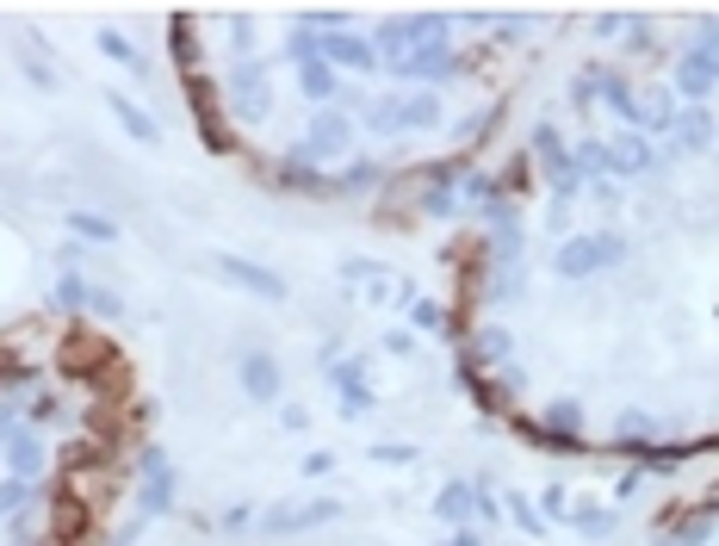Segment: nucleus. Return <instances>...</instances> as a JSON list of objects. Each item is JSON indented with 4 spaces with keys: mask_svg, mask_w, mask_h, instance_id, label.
Instances as JSON below:
<instances>
[{
    "mask_svg": "<svg viewBox=\"0 0 719 546\" xmlns=\"http://www.w3.org/2000/svg\"><path fill=\"white\" fill-rule=\"evenodd\" d=\"M32 503V478H13V472H7V478H0V515H7V509H25Z\"/></svg>",
    "mask_w": 719,
    "mask_h": 546,
    "instance_id": "c85d7f7f",
    "label": "nucleus"
},
{
    "mask_svg": "<svg viewBox=\"0 0 719 546\" xmlns=\"http://www.w3.org/2000/svg\"><path fill=\"white\" fill-rule=\"evenodd\" d=\"M106 106H113V118H118V124H125V131L137 136V143H155V118L143 112V106H137L131 94H106Z\"/></svg>",
    "mask_w": 719,
    "mask_h": 546,
    "instance_id": "412c9836",
    "label": "nucleus"
},
{
    "mask_svg": "<svg viewBox=\"0 0 719 546\" xmlns=\"http://www.w3.org/2000/svg\"><path fill=\"white\" fill-rule=\"evenodd\" d=\"M416 348V330H391L385 335V354H410Z\"/></svg>",
    "mask_w": 719,
    "mask_h": 546,
    "instance_id": "c9c22d12",
    "label": "nucleus"
},
{
    "mask_svg": "<svg viewBox=\"0 0 719 546\" xmlns=\"http://www.w3.org/2000/svg\"><path fill=\"white\" fill-rule=\"evenodd\" d=\"M509 515H515V527H521V534H546V515H540V503H533V497H521V490L509 497Z\"/></svg>",
    "mask_w": 719,
    "mask_h": 546,
    "instance_id": "bb28decb",
    "label": "nucleus"
},
{
    "mask_svg": "<svg viewBox=\"0 0 719 546\" xmlns=\"http://www.w3.org/2000/svg\"><path fill=\"white\" fill-rule=\"evenodd\" d=\"M700 541H714V522H695L688 534H682V546H700Z\"/></svg>",
    "mask_w": 719,
    "mask_h": 546,
    "instance_id": "ea45409f",
    "label": "nucleus"
},
{
    "mask_svg": "<svg viewBox=\"0 0 719 546\" xmlns=\"http://www.w3.org/2000/svg\"><path fill=\"white\" fill-rule=\"evenodd\" d=\"M280 429H292V435H304V429H310V416H304V410H298V404H285V410H280Z\"/></svg>",
    "mask_w": 719,
    "mask_h": 546,
    "instance_id": "f704fd0d",
    "label": "nucleus"
},
{
    "mask_svg": "<svg viewBox=\"0 0 719 546\" xmlns=\"http://www.w3.org/2000/svg\"><path fill=\"white\" fill-rule=\"evenodd\" d=\"M621 261H626V242L621 236H608V230H596V236H570V242H558L552 273H558V280H596V273L621 268Z\"/></svg>",
    "mask_w": 719,
    "mask_h": 546,
    "instance_id": "f03ea898",
    "label": "nucleus"
},
{
    "mask_svg": "<svg viewBox=\"0 0 719 546\" xmlns=\"http://www.w3.org/2000/svg\"><path fill=\"white\" fill-rule=\"evenodd\" d=\"M373 460H391V466H410L416 453H410V448H398V441H385V448H373Z\"/></svg>",
    "mask_w": 719,
    "mask_h": 546,
    "instance_id": "72a5a7b5",
    "label": "nucleus"
},
{
    "mask_svg": "<svg viewBox=\"0 0 719 546\" xmlns=\"http://www.w3.org/2000/svg\"><path fill=\"white\" fill-rule=\"evenodd\" d=\"M62 224H69V230H75L81 242H118V224H113L106 212H69Z\"/></svg>",
    "mask_w": 719,
    "mask_h": 546,
    "instance_id": "5701e85b",
    "label": "nucleus"
},
{
    "mask_svg": "<svg viewBox=\"0 0 719 546\" xmlns=\"http://www.w3.org/2000/svg\"><path fill=\"white\" fill-rule=\"evenodd\" d=\"M533 156L546 162V180H552V193L570 199L577 187H584V175H577V156L565 150V136L552 131V124H533Z\"/></svg>",
    "mask_w": 719,
    "mask_h": 546,
    "instance_id": "423d86ee",
    "label": "nucleus"
},
{
    "mask_svg": "<svg viewBox=\"0 0 719 546\" xmlns=\"http://www.w3.org/2000/svg\"><path fill=\"white\" fill-rule=\"evenodd\" d=\"M651 162H658L651 136H639V131H614L608 136V168H614V175H651Z\"/></svg>",
    "mask_w": 719,
    "mask_h": 546,
    "instance_id": "f8f14e48",
    "label": "nucleus"
},
{
    "mask_svg": "<svg viewBox=\"0 0 719 546\" xmlns=\"http://www.w3.org/2000/svg\"><path fill=\"white\" fill-rule=\"evenodd\" d=\"M577 527H584V534H602V527H608V509H602V503H584V509H577Z\"/></svg>",
    "mask_w": 719,
    "mask_h": 546,
    "instance_id": "2f4dec72",
    "label": "nucleus"
},
{
    "mask_svg": "<svg viewBox=\"0 0 719 546\" xmlns=\"http://www.w3.org/2000/svg\"><path fill=\"white\" fill-rule=\"evenodd\" d=\"M229 94H236L243 112H267V69L261 62H243V69L229 75Z\"/></svg>",
    "mask_w": 719,
    "mask_h": 546,
    "instance_id": "f3484780",
    "label": "nucleus"
},
{
    "mask_svg": "<svg viewBox=\"0 0 719 546\" xmlns=\"http://www.w3.org/2000/svg\"><path fill=\"white\" fill-rule=\"evenodd\" d=\"M25 416H32V423H50V416H57V397H50V391H44V397H32V410H25Z\"/></svg>",
    "mask_w": 719,
    "mask_h": 546,
    "instance_id": "4c0bfd02",
    "label": "nucleus"
},
{
    "mask_svg": "<svg viewBox=\"0 0 719 546\" xmlns=\"http://www.w3.org/2000/svg\"><path fill=\"white\" fill-rule=\"evenodd\" d=\"M440 118H447V106H440V94L435 87H410V94H385V99H373L366 106V124L373 131H435Z\"/></svg>",
    "mask_w": 719,
    "mask_h": 546,
    "instance_id": "f257e3e1",
    "label": "nucleus"
},
{
    "mask_svg": "<svg viewBox=\"0 0 719 546\" xmlns=\"http://www.w3.org/2000/svg\"><path fill=\"white\" fill-rule=\"evenodd\" d=\"M87 311L94 317H125V298L106 293V286H94V293H87Z\"/></svg>",
    "mask_w": 719,
    "mask_h": 546,
    "instance_id": "c756f323",
    "label": "nucleus"
},
{
    "mask_svg": "<svg viewBox=\"0 0 719 546\" xmlns=\"http://www.w3.org/2000/svg\"><path fill=\"white\" fill-rule=\"evenodd\" d=\"M478 354H484V360H496V354H509V335H503V330H491L484 342H478Z\"/></svg>",
    "mask_w": 719,
    "mask_h": 546,
    "instance_id": "e433bc0d",
    "label": "nucleus"
},
{
    "mask_svg": "<svg viewBox=\"0 0 719 546\" xmlns=\"http://www.w3.org/2000/svg\"><path fill=\"white\" fill-rule=\"evenodd\" d=\"M695 50H707V57H719V25H707V32H700V38H695Z\"/></svg>",
    "mask_w": 719,
    "mask_h": 546,
    "instance_id": "a19ab883",
    "label": "nucleus"
},
{
    "mask_svg": "<svg viewBox=\"0 0 719 546\" xmlns=\"http://www.w3.org/2000/svg\"><path fill=\"white\" fill-rule=\"evenodd\" d=\"M329 385H335L341 416H360V410H373V397H379V391L366 385V360H329Z\"/></svg>",
    "mask_w": 719,
    "mask_h": 546,
    "instance_id": "9d476101",
    "label": "nucleus"
},
{
    "mask_svg": "<svg viewBox=\"0 0 719 546\" xmlns=\"http://www.w3.org/2000/svg\"><path fill=\"white\" fill-rule=\"evenodd\" d=\"M428 212L447 217V212H453V193H447V187H435V193H428Z\"/></svg>",
    "mask_w": 719,
    "mask_h": 546,
    "instance_id": "58836bf2",
    "label": "nucleus"
},
{
    "mask_svg": "<svg viewBox=\"0 0 719 546\" xmlns=\"http://www.w3.org/2000/svg\"><path fill=\"white\" fill-rule=\"evenodd\" d=\"M7 472H13V478H38V472H44V441L32 429L7 435Z\"/></svg>",
    "mask_w": 719,
    "mask_h": 546,
    "instance_id": "dca6fc26",
    "label": "nucleus"
},
{
    "mask_svg": "<svg viewBox=\"0 0 719 546\" xmlns=\"http://www.w3.org/2000/svg\"><path fill=\"white\" fill-rule=\"evenodd\" d=\"M347 143H354V118L347 112H317L310 131H304V143H298V156L317 168V162H329V156H347Z\"/></svg>",
    "mask_w": 719,
    "mask_h": 546,
    "instance_id": "39448f33",
    "label": "nucleus"
},
{
    "mask_svg": "<svg viewBox=\"0 0 719 546\" xmlns=\"http://www.w3.org/2000/svg\"><path fill=\"white\" fill-rule=\"evenodd\" d=\"M168 503H174V466H168V453H150L143 460V497H137V509L155 515V509H168Z\"/></svg>",
    "mask_w": 719,
    "mask_h": 546,
    "instance_id": "4468645a",
    "label": "nucleus"
},
{
    "mask_svg": "<svg viewBox=\"0 0 719 546\" xmlns=\"http://www.w3.org/2000/svg\"><path fill=\"white\" fill-rule=\"evenodd\" d=\"M298 94L317 99V106H329V99L341 94V75H335L322 57H317V62H298Z\"/></svg>",
    "mask_w": 719,
    "mask_h": 546,
    "instance_id": "6ab92c4d",
    "label": "nucleus"
},
{
    "mask_svg": "<svg viewBox=\"0 0 719 546\" xmlns=\"http://www.w3.org/2000/svg\"><path fill=\"white\" fill-rule=\"evenodd\" d=\"M435 515L440 522H478V485H465V478H453V485L435 490Z\"/></svg>",
    "mask_w": 719,
    "mask_h": 546,
    "instance_id": "2eb2a0df",
    "label": "nucleus"
},
{
    "mask_svg": "<svg viewBox=\"0 0 719 546\" xmlns=\"http://www.w3.org/2000/svg\"><path fill=\"white\" fill-rule=\"evenodd\" d=\"M391 75L398 81H416V87H440V81L453 75V50L440 44V50H416V57L391 62Z\"/></svg>",
    "mask_w": 719,
    "mask_h": 546,
    "instance_id": "ddd939ff",
    "label": "nucleus"
},
{
    "mask_svg": "<svg viewBox=\"0 0 719 546\" xmlns=\"http://www.w3.org/2000/svg\"><path fill=\"white\" fill-rule=\"evenodd\" d=\"M87 293H94V286H87L75 268L57 273V305H62V311H87Z\"/></svg>",
    "mask_w": 719,
    "mask_h": 546,
    "instance_id": "393cba45",
    "label": "nucleus"
},
{
    "mask_svg": "<svg viewBox=\"0 0 719 546\" xmlns=\"http://www.w3.org/2000/svg\"><path fill=\"white\" fill-rule=\"evenodd\" d=\"M546 423H552V435H570V441H584V410L570 404V397L546 410Z\"/></svg>",
    "mask_w": 719,
    "mask_h": 546,
    "instance_id": "a878e982",
    "label": "nucleus"
},
{
    "mask_svg": "<svg viewBox=\"0 0 719 546\" xmlns=\"http://www.w3.org/2000/svg\"><path fill=\"white\" fill-rule=\"evenodd\" d=\"M533 503H540V515H546V522H565V515H570V490H565V485H546Z\"/></svg>",
    "mask_w": 719,
    "mask_h": 546,
    "instance_id": "cd10ccee",
    "label": "nucleus"
},
{
    "mask_svg": "<svg viewBox=\"0 0 719 546\" xmlns=\"http://www.w3.org/2000/svg\"><path fill=\"white\" fill-rule=\"evenodd\" d=\"M714 87H719V57H707V50H682V62H676V81H670V94H682L688 106H707L714 99Z\"/></svg>",
    "mask_w": 719,
    "mask_h": 546,
    "instance_id": "6e6552de",
    "label": "nucleus"
},
{
    "mask_svg": "<svg viewBox=\"0 0 719 546\" xmlns=\"http://www.w3.org/2000/svg\"><path fill=\"white\" fill-rule=\"evenodd\" d=\"M453 546H478V534H459V541Z\"/></svg>",
    "mask_w": 719,
    "mask_h": 546,
    "instance_id": "79ce46f5",
    "label": "nucleus"
},
{
    "mask_svg": "<svg viewBox=\"0 0 719 546\" xmlns=\"http://www.w3.org/2000/svg\"><path fill=\"white\" fill-rule=\"evenodd\" d=\"M99 50H106V57L118 62V69H131V75H143V50H137L131 38H125V32H113V25H106V32H99Z\"/></svg>",
    "mask_w": 719,
    "mask_h": 546,
    "instance_id": "b1692460",
    "label": "nucleus"
},
{
    "mask_svg": "<svg viewBox=\"0 0 719 546\" xmlns=\"http://www.w3.org/2000/svg\"><path fill=\"white\" fill-rule=\"evenodd\" d=\"M322 522H341V503H335V497H317V503H273V509H261V534H304V527H322Z\"/></svg>",
    "mask_w": 719,
    "mask_h": 546,
    "instance_id": "0eeeda50",
    "label": "nucleus"
},
{
    "mask_svg": "<svg viewBox=\"0 0 719 546\" xmlns=\"http://www.w3.org/2000/svg\"><path fill=\"white\" fill-rule=\"evenodd\" d=\"M373 180H379V162H347L341 187H373Z\"/></svg>",
    "mask_w": 719,
    "mask_h": 546,
    "instance_id": "7c9ffc66",
    "label": "nucleus"
},
{
    "mask_svg": "<svg viewBox=\"0 0 719 546\" xmlns=\"http://www.w3.org/2000/svg\"><path fill=\"white\" fill-rule=\"evenodd\" d=\"M236 367H243V391L255 397V404H280L285 379H280V360H273V354H255V348H248Z\"/></svg>",
    "mask_w": 719,
    "mask_h": 546,
    "instance_id": "9b49d317",
    "label": "nucleus"
},
{
    "mask_svg": "<svg viewBox=\"0 0 719 546\" xmlns=\"http://www.w3.org/2000/svg\"><path fill=\"white\" fill-rule=\"evenodd\" d=\"M440 44H447V20L440 13H416V20L379 25L373 50H379V62H403V57H416V50H440Z\"/></svg>",
    "mask_w": 719,
    "mask_h": 546,
    "instance_id": "7ed1b4c3",
    "label": "nucleus"
},
{
    "mask_svg": "<svg viewBox=\"0 0 719 546\" xmlns=\"http://www.w3.org/2000/svg\"><path fill=\"white\" fill-rule=\"evenodd\" d=\"M329 472H335V453H304V478H329Z\"/></svg>",
    "mask_w": 719,
    "mask_h": 546,
    "instance_id": "473e14b6",
    "label": "nucleus"
},
{
    "mask_svg": "<svg viewBox=\"0 0 719 546\" xmlns=\"http://www.w3.org/2000/svg\"><path fill=\"white\" fill-rule=\"evenodd\" d=\"M398 305L410 311V330H428V335H440V330H447V311H440L435 298H422L416 286H398Z\"/></svg>",
    "mask_w": 719,
    "mask_h": 546,
    "instance_id": "aec40b11",
    "label": "nucleus"
},
{
    "mask_svg": "<svg viewBox=\"0 0 719 546\" xmlns=\"http://www.w3.org/2000/svg\"><path fill=\"white\" fill-rule=\"evenodd\" d=\"M596 99H602L608 112L621 118V131H633V118H639V94H633L621 75H602V81H596Z\"/></svg>",
    "mask_w": 719,
    "mask_h": 546,
    "instance_id": "a211bd4d",
    "label": "nucleus"
},
{
    "mask_svg": "<svg viewBox=\"0 0 719 546\" xmlns=\"http://www.w3.org/2000/svg\"><path fill=\"white\" fill-rule=\"evenodd\" d=\"M676 143L682 150H707V143H714V112H707V106L676 112Z\"/></svg>",
    "mask_w": 719,
    "mask_h": 546,
    "instance_id": "4be33fe9",
    "label": "nucleus"
},
{
    "mask_svg": "<svg viewBox=\"0 0 719 546\" xmlns=\"http://www.w3.org/2000/svg\"><path fill=\"white\" fill-rule=\"evenodd\" d=\"M211 268H217V280H229V286H243V293H255V298H267V305H280L292 286H285L280 273H267L261 261H248V254H229V249H217L211 254Z\"/></svg>",
    "mask_w": 719,
    "mask_h": 546,
    "instance_id": "20e7f679",
    "label": "nucleus"
},
{
    "mask_svg": "<svg viewBox=\"0 0 719 546\" xmlns=\"http://www.w3.org/2000/svg\"><path fill=\"white\" fill-rule=\"evenodd\" d=\"M322 62H329V69H360V75H379L385 62H379V50H373V38H360V32H347V25H341V32H322Z\"/></svg>",
    "mask_w": 719,
    "mask_h": 546,
    "instance_id": "1a4fd4ad",
    "label": "nucleus"
}]
</instances>
